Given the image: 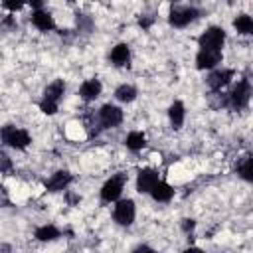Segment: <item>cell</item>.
<instances>
[{"label": "cell", "instance_id": "cell-20", "mask_svg": "<svg viewBox=\"0 0 253 253\" xmlns=\"http://www.w3.org/2000/svg\"><path fill=\"white\" fill-rule=\"evenodd\" d=\"M233 28L239 32V34H253V18L241 14L233 20Z\"/></svg>", "mask_w": 253, "mask_h": 253}, {"label": "cell", "instance_id": "cell-23", "mask_svg": "<svg viewBox=\"0 0 253 253\" xmlns=\"http://www.w3.org/2000/svg\"><path fill=\"white\" fill-rule=\"evenodd\" d=\"M40 109H42V113H45V115H55V113H57V103L43 99V101L40 103Z\"/></svg>", "mask_w": 253, "mask_h": 253}, {"label": "cell", "instance_id": "cell-5", "mask_svg": "<svg viewBox=\"0 0 253 253\" xmlns=\"http://www.w3.org/2000/svg\"><path fill=\"white\" fill-rule=\"evenodd\" d=\"M134 202L132 200H121L115 206V221L119 225H130L134 221Z\"/></svg>", "mask_w": 253, "mask_h": 253}, {"label": "cell", "instance_id": "cell-8", "mask_svg": "<svg viewBox=\"0 0 253 253\" xmlns=\"http://www.w3.org/2000/svg\"><path fill=\"white\" fill-rule=\"evenodd\" d=\"M158 172L152 170V168H142L138 172V178H136V190L140 194H150L154 190V186L158 184Z\"/></svg>", "mask_w": 253, "mask_h": 253}, {"label": "cell", "instance_id": "cell-7", "mask_svg": "<svg viewBox=\"0 0 253 253\" xmlns=\"http://www.w3.org/2000/svg\"><path fill=\"white\" fill-rule=\"evenodd\" d=\"M99 121L103 125V128H113L117 125H121L123 121V111L115 105H103L99 111Z\"/></svg>", "mask_w": 253, "mask_h": 253}, {"label": "cell", "instance_id": "cell-28", "mask_svg": "<svg viewBox=\"0 0 253 253\" xmlns=\"http://www.w3.org/2000/svg\"><path fill=\"white\" fill-rule=\"evenodd\" d=\"M138 24H140L142 28H148V26H150V20H146V18H140V20H138Z\"/></svg>", "mask_w": 253, "mask_h": 253}, {"label": "cell", "instance_id": "cell-15", "mask_svg": "<svg viewBox=\"0 0 253 253\" xmlns=\"http://www.w3.org/2000/svg\"><path fill=\"white\" fill-rule=\"evenodd\" d=\"M65 93V83L61 79H55L51 85L45 87V93H43V99L47 101H53V103H59V99L63 97Z\"/></svg>", "mask_w": 253, "mask_h": 253}, {"label": "cell", "instance_id": "cell-25", "mask_svg": "<svg viewBox=\"0 0 253 253\" xmlns=\"http://www.w3.org/2000/svg\"><path fill=\"white\" fill-rule=\"evenodd\" d=\"M132 253H156V251H154V249H150L148 245H138V247H136Z\"/></svg>", "mask_w": 253, "mask_h": 253}, {"label": "cell", "instance_id": "cell-19", "mask_svg": "<svg viewBox=\"0 0 253 253\" xmlns=\"http://www.w3.org/2000/svg\"><path fill=\"white\" fill-rule=\"evenodd\" d=\"M59 237V229L55 225H42L36 229V239L40 241H53Z\"/></svg>", "mask_w": 253, "mask_h": 253}, {"label": "cell", "instance_id": "cell-26", "mask_svg": "<svg viewBox=\"0 0 253 253\" xmlns=\"http://www.w3.org/2000/svg\"><path fill=\"white\" fill-rule=\"evenodd\" d=\"M0 158H2V172H8V168H10V158H8L6 154H2Z\"/></svg>", "mask_w": 253, "mask_h": 253}, {"label": "cell", "instance_id": "cell-27", "mask_svg": "<svg viewBox=\"0 0 253 253\" xmlns=\"http://www.w3.org/2000/svg\"><path fill=\"white\" fill-rule=\"evenodd\" d=\"M2 6L8 8V10H14V12H16L18 8H22V4H12V2H2Z\"/></svg>", "mask_w": 253, "mask_h": 253}, {"label": "cell", "instance_id": "cell-16", "mask_svg": "<svg viewBox=\"0 0 253 253\" xmlns=\"http://www.w3.org/2000/svg\"><path fill=\"white\" fill-rule=\"evenodd\" d=\"M150 196H152L156 202H170L172 196H174V188H172L170 184H166V182H158V184L154 186V190L150 192Z\"/></svg>", "mask_w": 253, "mask_h": 253}, {"label": "cell", "instance_id": "cell-11", "mask_svg": "<svg viewBox=\"0 0 253 253\" xmlns=\"http://www.w3.org/2000/svg\"><path fill=\"white\" fill-rule=\"evenodd\" d=\"M71 174L69 172H65V170H59V172H55L47 182H45V188L49 190V192H59V190H65L69 184H71Z\"/></svg>", "mask_w": 253, "mask_h": 253}, {"label": "cell", "instance_id": "cell-9", "mask_svg": "<svg viewBox=\"0 0 253 253\" xmlns=\"http://www.w3.org/2000/svg\"><path fill=\"white\" fill-rule=\"evenodd\" d=\"M221 59H223L221 51H215V49H200L198 55H196V67L198 69H211L217 63H221Z\"/></svg>", "mask_w": 253, "mask_h": 253}, {"label": "cell", "instance_id": "cell-14", "mask_svg": "<svg viewBox=\"0 0 253 253\" xmlns=\"http://www.w3.org/2000/svg\"><path fill=\"white\" fill-rule=\"evenodd\" d=\"M111 61H113V65H117V67L128 65V61H130V49H128V45H126V43L115 45L113 51H111Z\"/></svg>", "mask_w": 253, "mask_h": 253}, {"label": "cell", "instance_id": "cell-18", "mask_svg": "<svg viewBox=\"0 0 253 253\" xmlns=\"http://www.w3.org/2000/svg\"><path fill=\"white\" fill-rule=\"evenodd\" d=\"M168 117H170V123L174 128H180L182 123H184V105L180 101H174L168 109Z\"/></svg>", "mask_w": 253, "mask_h": 253}, {"label": "cell", "instance_id": "cell-17", "mask_svg": "<svg viewBox=\"0 0 253 253\" xmlns=\"http://www.w3.org/2000/svg\"><path fill=\"white\" fill-rule=\"evenodd\" d=\"M125 144H126L128 150L138 152V150L144 148V144H146V136H144L142 132H138V130H132V132H128V136L125 138Z\"/></svg>", "mask_w": 253, "mask_h": 253}, {"label": "cell", "instance_id": "cell-3", "mask_svg": "<svg viewBox=\"0 0 253 253\" xmlns=\"http://www.w3.org/2000/svg\"><path fill=\"white\" fill-rule=\"evenodd\" d=\"M196 18H198V10L192 6H172L170 14H168V20L174 28H184L190 22H194Z\"/></svg>", "mask_w": 253, "mask_h": 253}, {"label": "cell", "instance_id": "cell-12", "mask_svg": "<svg viewBox=\"0 0 253 253\" xmlns=\"http://www.w3.org/2000/svg\"><path fill=\"white\" fill-rule=\"evenodd\" d=\"M32 24H34L38 30H42V32H49V30L55 28L53 16H51L49 12H45V10H42V8L32 14Z\"/></svg>", "mask_w": 253, "mask_h": 253}, {"label": "cell", "instance_id": "cell-24", "mask_svg": "<svg viewBox=\"0 0 253 253\" xmlns=\"http://www.w3.org/2000/svg\"><path fill=\"white\" fill-rule=\"evenodd\" d=\"M194 225H196V221H194V219H184V221H182V229H184L186 233H188V231H192V229H194Z\"/></svg>", "mask_w": 253, "mask_h": 253}, {"label": "cell", "instance_id": "cell-21", "mask_svg": "<svg viewBox=\"0 0 253 253\" xmlns=\"http://www.w3.org/2000/svg\"><path fill=\"white\" fill-rule=\"evenodd\" d=\"M115 97H117L121 103H130V101H134V97H136V89H134L132 85H121V87H117Z\"/></svg>", "mask_w": 253, "mask_h": 253}, {"label": "cell", "instance_id": "cell-22", "mask_svg": "<svg viewBox=\"0 0 253 253\" xmlns=\"http://www.w3.org/2000/svg\"><path fill=\"white\" fill-rule=\"evenodd\" d=\"M237 172H239V176H241L243 180H247V182L253 184V156H247V158L239 164Z\"/></svg>", "mask_w": 253, "mask_h": 253}, {"label": "cell", "instance_id": "cell-2", "mask_svg": "<svg viewBox=\"0 0 253 253\" xmlns=\"http://www.w3.org/2000/svg\"><path fill=\"white\" fill-rule=\"evenodd\" d=\"M225 42V32L217 26H211L208 28L200 38H198V43L202 49H215V51H221V45Z\"/></svg>", "mask_w": 253, "mask_h": 253}, {"label": "cell", "instance_id": "cell-10", "mask_svg": "<svg viewBox=\"0 0 253 253\" xmlns=\"http://www.w3.org/2000/svg\"><path fill=\"white\" fill-rule=\"evenodd\" d=\"M231 77H233V71H231V69H217V71L210 73L208 85H210L211 91H221V89L231 81Z\"/></svg>", "mask_w": 253, "mask_h": 253}, {"label": "cell", "instance_id": "cell-1", "mask_svg": "<svg viewBox=\"0 0 253 253\" xmlns=\"http://www.w3.org/2000/svg\"><path fill=\"white\" fill-rule=\"evenodd\" d=\"M2 140H4L6 146L18 148V150H24V148L32 142L28 130H24V128H16V126H12V125H6V126L2 128Z\"/></svg>", "mask_w": 253, "mask_h": 253}, {"label": "cell", "instance_id": "cell-13", "mask_svg": "<svg viewBox=\"0 0 253 253\" xmlns=\"http://www.w3.org/2000/svg\"><path fill=\"white\" fill-rule=\"evenodd\" d=\"M101 95V81L99 79H87L81 87H79V97L83 101H93Z\"/></svg>", "mask_w": 253, "mask_h": 253}, {"label": "cell", "instance_id": "cell-6", "mask_svg": "<svg viewBox=\"0 0 253 253\" xmlns=\"http://www.w3.org/2000/svg\"><path fill=\"white\" fill-rule=\"evenodd\" d=\"M249 97H251V85H249L247 79L237 81V85L233 87V91H231V95H229L231 105H233L235 109H243V107L249 103Z\"/></svg>", "mask_w": 253, "mask_h": 253}, {"label": "cell", "instance_id": "cell-29", "mask_svg": "<svg viewBox=\"0 0 253 253\" xmlns=\"http://www.w3.org/2000/svg\"><path fill=\"white\" fill-rule=\"evenodd\" d=\"M184 253H204V251H202V249H198V247H188Z\"/></svg>", "mask_w": 253, "mask_h": 253}, {"label": "cell", "instance_id": "cell-4", "mask_svg": "<svg viewBox=\"0 0 253 253\" xmlns=\"http://www.w3.org/2000/svg\"><path fill=\"white\" fill-rule=\"evenodd\" d=\"M123 186H125V176L123 174H117L111 180H107L103 184V188H101L103 202H115V200H119V196L123 192Z\"/></svg>", "mask_w": 253, "mask_h": 253}]
</instances>
